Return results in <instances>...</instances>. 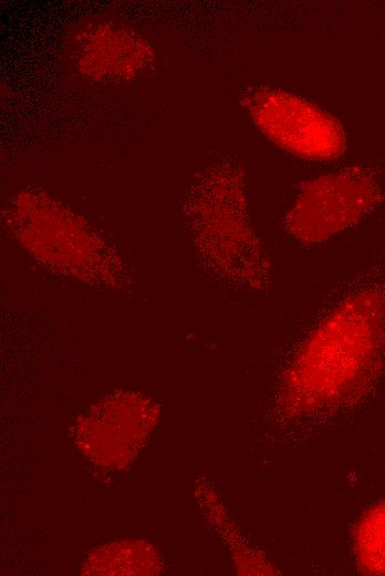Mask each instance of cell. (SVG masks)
Listing matches in <instances>:
<instances>
[{"mask_svg":"<svg viewBox=\"0 0 385 576\" xmlns=\"http://www.w3.org/2000/svg\"><path fill=\"white\" fill-rule=\"evenodd\" d=\"M385 347V290L347 294L303 341L280 384L279 404L309 414L352 403L375 379Z\"/></svg>","mask_w":385,"mask_h":576,"instance_id":"6da1fadb","label":"cell"},{"mask_svg":"<svg viewBox=\"0 0 385 576\" xmlns=\"http://www.w3.org/2000/svg\"><path fill=\"white\" fill-rule=\"evenodd\" d=\"M381 199V188L370 171L343 168L306 183L285 214L284 227L301 244H320L357 225Z\"/></svg>","mask_w":385,"mask_h":576,"instance_id":"3957f363","label":"cell"},{"mask_svg":"<svg viewBox=\"0 0 385 576\" xmlns=\"http://www.w3.org/2000/svg\"><path fill=\"white\" fill-rule=\"evenodd\" d=\"M353 549L362 573L385 575V501L371 506L358 518Z\"/></svg>","mask_w":385,"mask_h":576,"instance_id":"5b68a950","label":"cell"},{"mask_svg":"<svg viewBox=\"0 0 385 576\" xmlns=\"http://www.w3.org/2000/svg\"><path fill=\"white\" fill-rule=\"evenodd\" d=\"M240 182L235 175L211 181L191 212L192 232L209 271L237 287L263 289L270 264L249 224Z\"/></svg>","mask_w":385,"mask_h":576,"instance_id":"7a4b0ae2","label":"cell"},{"mask_svg":"<svg viewBox=\"0 0 385 576\" xmlns=\"http://www.w3.org/2000/svg\"><path fill=\"white\" fill-rule=\"evenodd\" d=\"M258 128L288 153L310 161L340 157L346 146L339 121L295 94L258 88L244 99Z\"/></svg>","mask_w":385,"mask_h":576,"instance_id":"277c9868","label":"cell"}]
</instances>
